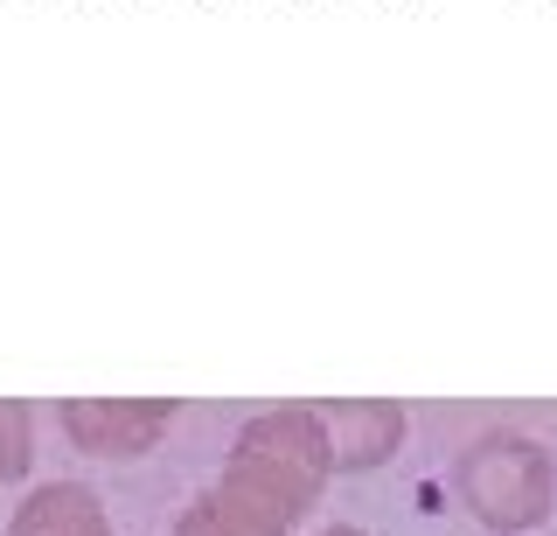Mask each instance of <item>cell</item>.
<instances>
[{
  "instance_id": "cell-1",
  "label": "cell",
  "mask_w": 557,
  "mask_h": 536,
  "mask_svg": "<svg viewBox=\"0 0 557 536\" xmlns=\"http://www.w3.org/2000/svg\"><path fill=\"white\" fill-rule=\"evenodd\" d=\"M453 495L495 536H522L557 509V466L530 432H481L453 460Z\"/></svg>"
},
{
  "instance_id": "cell-2",
  "label": "cell",
  "mask_w": 557,
  "mask_h": 536,
  "mask_svg": "<svg viewBox=\"0 0 557 536\" xmlns=\"http://www.w3.org/2000/svg\"><path fill=\"white\" fill-rule=\"evenodd\" d=\"M231 466L258 474L265 488H278L293 509H313L335 481V439H327V419L321 404H278V411H258L251 425L237 432L231 446Z\"/></svg>"
},
{
  "instance_id": "cell-3",
  "label": "cell",
  "mask_w": 557,
  "mask_h": 536,
  "mask_svg": "<svg viewBox=\"0 0 557 536\" xmlns=\"http://www.w3.org/2000/svg\"><path fill=\"white\" fill-rule=\"evenodd\" d=\"M300 509H293L278 488H265L244 466H223L209 488L174 515V536H293Z\"/></svg>"
},
{
  "instance_id": "cell-4",
  "label": "cell",
  "mask_w": 557,
  "mask_h": 536,
  "mask_svg": "<svg viewBox=\"0 0 557 536\" xmlns=\"http://www.w3.org/2000/svg\"><path fill=\"white\" fill-rule=\"evenodd\" d=\"M174 397H70L57 411L70 446L91 460H139L153 453V439L174 425Z\"/></svg>"
},
{
  "instance_id": "cell-5",
  "label": "cell",
  "mask_w": 557,
  "mask_h": 536,
  "mask_svg": "<svg viewBox=\"0 0 557 536\" xmlns=\"http://www.w3.org/2000/svg\"><path fill=\"white\" fill-rule=\"evenodd\" d=\"M327 439H335V474H362V466L391 460L405 439V404L397 397H327L321 404Z\"/></svg>"
},
{
  "instance_id": "cell-6",
  "label": "cell",
  "mask_w": 557,
  "mask_h": 536,
  "mask_svg": "<svg viewBox=\"0 0 557 536\" xmlns=\"http://www.w3.org/2000/svg\"><path fill=\"white\" fill-rule=\"evenodd\" d=\"M8 536H112V515L84 481H42L8 515Z\"/></svg>"
},
{
  "instance_id": "cell-7",
  "label": "cell",
  "mask_w": 557,
  "mask_h": 536,
  "mask_svg": "<svg viewBox=\"0 0 557 536\" xmlns=\"http://www.w3.org/2000/svg\"><path fill=\"white\" fill-rule=\"evenodd\" d=\"M35 460V411L22 397H0V481H22Z\"/></svg>"
},
{
  "instance_id": "cell-8",
  "label": "cell",
  "mask_w": 557,
  "mask_h": 536,
  "mask_svg": "<svg viewBox=\"0 0 557 536\" xmlns=\"http://www.w3.org/2000/svg\"><path fill=\"white\" fill-rule=\"evenodd\" d=\"M313 536H362L356 523H327V529H313Z\"/></svg>"
}]
</instances>
